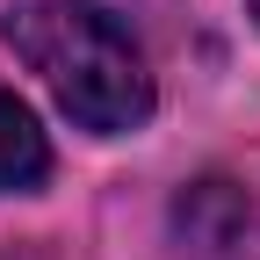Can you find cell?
I'll return each mask as SVG.
<instances>
[{"label":"cell","mask_w":260,"mask_h":260,"mask_svg":"<svg viewBox=\"0 0 260 260\" xmlns=\"http://www.w3.org/2000/svg\"><path fill=\"white\" fill-rule=\"evenodd\" d=\"M253 15H260V0H253Z\"/></svg>","instance_id":"3"},{"label":"cell","mask_w":260,"mask_h":260,"mask_svg":"<svg viewBox=\"0 0 260 260\" xmlns=\"http://www.w3.org/2000/svg\"><path fill=\"white\" fill-rule=\"evenodd\" d=\"M0 44L94 138H123V130L152 123L159 94L145 73V51L102 0H22V8L0 15Z\"/></svg>","instance_id":"1"},{"label":"cell","mask_w":260,"mask_h":260,"mask_svg":"<svg viewBox=\"0 0 260 260\" xmlns=\"http://www.w3.org/2000/svg\"><path fill=\"white\" fill-rule=\"evenodd\" d=\"M51 174V145H44V130L37 116H29L8 87H0V195H22V188H37Z\"/></svg>","instance_id":"2"}]
</instances>
